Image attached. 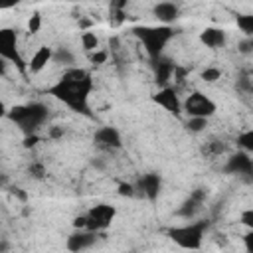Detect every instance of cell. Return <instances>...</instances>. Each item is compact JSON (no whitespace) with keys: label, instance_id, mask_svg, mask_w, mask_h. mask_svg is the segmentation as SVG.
I'll return each instance as SVG.
<instances>
[{"label":"cell","instance_id":"obj_1","mask_svg":"<svg viewBox=\"0 0 253 253\" xmlns=\"http://www.w3.org/2000/svg\"><path fill=\"white\" fill-rule=\"evenodd\" d=\"M93 91V79L87 69L81 67H69L63 71V75L47 89L49 95L63 101L71 111L91 115L89 113V95Z\"/></svg>","mask_w":253,"mask_h":253},{"label":"cell","instance_id":"obj_2","mask_svg":"<svg viewBox=\"0 0 253 253\" xmlns=\"http://www.w3.org/2000/svg\"><path fill=\"white\" fill-rule=\"evenodd\" d=\"M6 117L16 123V126L26 134H38V128L47 121V107L40 101L26 103V105H14L10 111H6Z\"/></svg>","mask_w":253,"mask_h":253},{"label":"cell","instance_id":"obj_3","mask_svg":"<svg viewBox=\"0 0 253 253\" xmlns=\"http://www.w3.org/2000/svg\"><path fill=\"white\" fill-rule=\"evenodd\" d=\"M132 34L138 38L142 43L146 55L150 59H158L168 45V42L174 38V28L172 26H134Z\"/></svg>","mask_w":253,"mask_h":253},{"label":"cell","instance_id":"obj_4","mask_svg":"<svg viewBox=\"0 0 253 253\" xmlns=\"http://www.w3.org/2000/svg\"><path fill=\"white\" fill-rule=\"evenodd\" d=\"M210 223L200 219V221H192V223H184V225H176L168 229V237L186 251H198L204 243V235L208 231Z\"/></svg>","mask_w":253,"mask_h":253},{"label":"cell","instance_id":"obj_5","mask_svg":"<svg viewBox=\"0 0 253 253\" xmlns=\"http://www.w3.org/2000/svg\"><path fill=\"white\" fill-rule=\"evenodd\" d=\"M182 111L188 115V117H202V119H210L215 115L217 111V105L202 91H192L186 101L182 103Z\"/></svg>","mask_w":253,"mask_h":253},{"label":"cell","instance_id":"obj_6","mask_svg":"<svg viewBox=\"0 0 253 253\" xmlns=\"http://www.w3.org/2000/svg\"><path fill=\"white\" fill-rule=\"evenodd\" d=\"M115 215H117V208L111 206V204H97L93 208H89V211L85 213L87 217V229L89 231H105L113 221H115Z\"/></svg>","mask_w":253,"mask_h":253},{"label":"cell","instance_id":"obj_7","mask_svg":"<svg viewBox=\"0 0 253 253\" xmlns=\"http://www.w3.org/2000/svg\"><path fill=\"white\" fill-rule=\"evenodd\" d=\"M16 42H18L16 30H12V28H2V30H0V57H2L4 61H12L18 69L24 71V69H26V65H24L26 61L22 59Z\"/></svg>","mask_w":253,"mask_h":253},{"label":"cell","instance_id":"obj_8","mask_svg":"<svg viewBox=\"0 0 253 253\" xmlns=\"http://www.w3.org/2000/svg\"><path fill=\"white\" fill-rule=\"evenodd\" d=\"M93 142L99 150L111 152V150H119L123 146V138L121 132L115 126H99L93 134Z\"/></svg>","mask_w":253,"mask_h":253},{"label":"cell","instance_id":"obj_9","mask_svg":"<svg viewBox=\"0 0 253 253\" xmlns=\"http://www.w3.org/2000/svg\"><path fill=\"white\" fill-rule=\"evenodd\" d=\"M134 186H136V192H138L144 200L156 202L158 196H160V190H162V178H160V174H156V172H146V174H142V176L136 180Z\"/></svg>","mask_w":253,"mask_h":253},{"label":"cell","instance_id":"obj_10","mask_svg":"<svg viewBox=\"0 0 253 253\" xmlns=\"http://www.w3.org/2000/svg\"><path fill=\"white\" fill-rule=\"evenodd\" d=\"M97 241V233L89 231V229H75L73 233L67 235L65 239V247L71 253H83L87 249H91Z\"/></svg>","mask_w":253,"mask_h":253},{"label":"cell","instance_id":"obj_11","mask_svg":"<svg viewBox=\"0 0 253 253\" xmlns=\"http://www.w3.org/2000/svg\"><path fill=\"white\" fill-rule=\"evenodd\" d=\"M152 103H156L158 107H162L164 111L172 113V115H180L182 113V103H180V97L176 93L174 87H162L158 89L154 95H152Z\"/></svg>","mask_w":253,"mask_h":253},{"label":"cell","instance_id":"obj_12","mask_svg":"<svg viewBox=\"0 0 253 253\" xmlns=\"http://www.w3.org/2000/svg\"><path fill=\"white\" fill-rule=\"evenodd\" d=\"M176 63L170 59V57H166V55H160L158 59H152V69H154V81H156V85H158V89H162V87H168V83H170V79L174 77V73H176Z\"/></svg>","mask_w":253,"mask_h":253},{"label":"cell","instance_id":"obj_13","mask_svg":"<svg viewBox=\"0 0 253 253\" xmlns=\"http://www.w3.org/2000/svg\"><path fill=\"white\" fill-rule=\"evenodd\" d=\"M223 170L227 174H235V176H251L253 174V158H249L247 152H235L227 158Z\"/></svg>","mask_w":253,"mask_h":253},{"label":"cell","instance_id":"obj_14","mask_svg":"<svg viewBox=\"0 0 253 253\" xmlns=\"http://www.w3.org/2000/svg\"><path fill=\"white\" fill-rule=\"evenodd\" d=\"M152 16L160 22V26H170L180 18V6L174 2H158L152 6Z\"/></svg>","mask_w":253,"mask_h":253},{"label":"cell","instance_id":"obj_15","mask_svg":"<svg viewBox=\"0 0 253 253\" xmlns=\"http://www.w3.org/2000/svg\"><path fill=\"white\" fill-rule=\"evenodd\" d=\"M200 42L210 47V49H219L227 43V34L223 28H215V26H208L200 32Z\"/></svg>","mask_w":253,"mask_h":253},{"label":"cell","instance_id":"obj_16","mask_svg":"<svg viewBox=\"0 0 253 253\" xmlns=\"http://www.w3.org/2000/svg\"><path fill=\"white\" fill-rule=\"evenodd\" d=\"M53 47H49V45H40L36 51H34V55L30 57V61H28V69H30V73H40L43 67H47V63H51L53 61Z\"/></svg>","mask_w":253,"mask_h":253},{"label":"cell","instance_id":"obj_17","mask_svg":"<svg viewBox=\"0 0 253 253\" xmlns=\"http://www.w3.org/2000/svg\"><path fill=\"white\" fill-rule=\"evenodd\" d=\"M202 206H204V202H200V200L188 196V198L182 202V206L178 208L176 215H178V217H184V219H192V217H196V215L200 213Z\"/></svg>","mask_w":253,"mask_h":253},{"label":"cell","instance_id":"obj_18","mask_svg":"<svg viewBox=\"0 0 253 253\" xmlns=\"http://www.w3.org/2000/svg\"><path fill=\"white\" fill-rule=\"evenodd\" d=\"M53 63L65 65V67L69 69V67H73V63H75V53H73L69 47L61 45V47H57V49L53 51Z\"/></svg>","mask_w":253,"mask_h":253},{"label":"cell","instance_id":"obj_19","mask_svg":"<svg viewBox=\"0 0 253 253\" xmlns=\"http://www.w3.org/2000/svg\"><path fill=\"white\" fill-rule=\"evenodd\" d=\"M79 42H81L83 51H87V53H93V51L99 49V38H97V34L93 30H83Z\"/></svg>","mask_w":253,"mask_h":253},{"label":"cell","instance_id":"obj_20","mask_svg":"<svg viewBox=\"0 0 253 253\" xmlns=\"http://www.w3.org/2000/svg\"><path fill=\"white\" fill-rule=\"evenodd\" d=\"M235 26L245 38H253V14H237L235 16Z\"/></svg>","mask_w":253,"mask_h":253},{"label":"cell","instance_id":"obj_21","mask_svg":"<svg viewBox=\"0 0 253 253\" xmlns=\"http://www.w3.org/2000/svg\"><path fill=\"white\" fill-rule=\"evenodd\" d=\"M28 176H30L32 180L42 182V180H45V178H47V168L43 166V162L34 160V162H30V164H28Z\"/></svg>","mask_w":253,"mask_h":253},{"label":"cell","instance_id":"obj_22","mask_svg":"<svg viewBox=\"0 0 253 253\" xmlns=\"http://www.w3.org/2000/svg\"><path fill=\"white\" fill-rule=\"evenodd\" d=\"M237 146L241 148V152H247V154L253 152V128H247L237 134Z\"/></svg>","mask_w":253,"mask_h":253},{"label":"cell","instance_id":"obj_23","mask_svg":"<svg viewBox=\"0 0 253 253\" xmlns=\"http://www.w3.org/2000/svg\"><path fill=\"white\" fill-rule=\"evenodd\" d=\"M223 150H225V144L217 138H211L202 146V152L206 156H219V154H223Z\"/></svg>","mask_w":253,"mask_h":253},{"label":"cell","instance_id":"obj_24","mask_svg":"<svg viewBox=\"0 0 253 253\" xmlns=\"http://www.w3.org/2000/svg\"><path fill=\"white\" fill-rule=\"evenodd\" d=\"M206 126H208V119H202V117H188V121H186V128L190 132H196V134L204 132Z\"/></svg>","mask_w":253,"mask_h":253},{"label":"cell","instance_id":"obj_25","mask_svg":"<svg viewBox=\"0 0 253 253\" xmlns=\"http://www.w3.org/2000/svg\"><path fill=\"white\" fill-rule=\"evenodd\" d=\"M200 79H202V81H206V83H215L217 79H221V69H219V67H213V65H210V67L202 69V73H200Z\"/></svg>","mask_w":253,"mask_h":253},{"label":"cell","instance_id":"obj_26","mask_svg":"<svg viewBox=\"0 0 253 253\" xmlns=\"http://www.w3.org/2000/svg\"><path fill=\"white\" fill-rule=\"evenodd\" d=\"M117 194H119L121 198H134V196H136V186L130 184V182H121V184L117 186Z\"/></svg>","mask_w":253,"mask_h":253},{"label":"cell","instance_id":"obj_27","mask_svg":"<svg viewBox=\"0 0 253 253\" xmlns=\"http://www.w3.org/2000/svg\"><path fill=\"white\" fill-rule=\"evenodd\" d=\"M42 30V14L40 12H34L28 20V32L30 34H38Z\"/></svg>","mask_w":253,"mask_h":253},{"label":"cell","instance_id":"obj_28","mask_svg":"<svg viewBox=\"0 0 253 253\" xmlns=\"http://www.w3.org/2000/svg\"><path fill=\"white\" fill-rule=\"evenodd\" d=\"M107 59H109V51L107 49H97V51L89 53V61L93 65H103V63H107Z\"/></svg>","mask_w":253,"mask_h":253},{"label":"cell","instance_id":"obj_29","mask_svg":"<svg viewBox=\"0 0 253 253\" xmlns=\"http://www.w3.org/2000/svg\"><path fill=\"white\" fill-rule=\"evenodd\" d=\"M237 51L241 55H251L253 53V38H243L237 42Z\"/></svg>","mask_w":253,"mask_h":253},{"label":"cell","instance_id":"obj_30","mask_svg":"<svg viewBox=\"0 0 253 253\" xmlns=\"http://www.w3.org/2000/svg\"><path fill=\"white\" fill-rule=\"evenodd\" d=\"M239 223H241V225H245L249 231H253V208L243 210V211L239 213Z\"/></svg>","mask_w":253,"mask_h":253},{"label":"cell","instance_id":"obj_31","mask_svg":"<svg viewBox=\"0 0 253 253\" xmlns=\"http://www.w3.org/2000/svg\"><path fill=\"white\" fill-rule=\"evenodd\" d=\"M237 89L243 91V93H253V79L247 77V75L239 77V79H237Z\"/></svg>","mask_w":253,"mask_h":253},{"label":"cell","instance_id":"obj_32","mask_svg":"<svg viewBox=\"0 0 253 253\" xmlns=\"http://www.w3.org/2000/svg\"><path fill=\"white\" fill-rule=\"evenodd\" d=\"M111 26H121L123 22H125V12L123 10H119V8H111Z\"/></svg>","mask_w":253,"mask_h":253},{"label":"cell","instance_id":"obj_33","mask_svg":"<svg viewBox=\"0 0 253 253\" xmlns=\"http://www.w3.org/2000/svg\"><path fill=\"white\" fill-rule=\"evenodd\" d=\"M40 140H42L40 134H26L24 140H22V146H24V148H34V146H38Z\"/></svg>","mask_w":253,"mask_h":253},{"label":"cell","instance_id":"obj_34","mask_svg":"<svg viewBox=\"0 0 253 253\" xmlns=\"http://www.w3.org/2000/svg\"><path fill=\"white\" fill-rule=\"evenodd\" d=\"M190 196L196 198V200H200V202H206V198L210 196V192H208V188H202V186H200V188H194Z\"/></svg>","mask_w":253,"mask_h":253},{"label":"cell","instance_id":"obj_35","mask_svg":"<svg viewBox=\"0 0 253 253\" xmlns=\"http://www.w3.org/2000/svg\"><path fill=\"white\" fill-rule=\"evenodd\" d=\"M71 225H73V229H87V217H85V213H83V215L73 217Z\"/></svg>","mask_w":253,"mask_h":253},{"label":"cell","instance_id":"obj_36","mask_svg":"<svg viewBox=\"0 0 253 253\" xmlns=\"http://www.w3.org/2000/svg\"><path fill=\"white\" fill-rule=\"evenodd\" d=\"M65 134V130H63V126H51L49 130H47V136L51 138V140H57V138H61Z\"/></svg>","mask_w":253,"mask_h":253},{"label":"cell","instance_id":"obj_37","mask_svg":"<svg viewBox=\"0 0 253 253\" xmlns=\"http://www.w3.org/2000/svg\"><path fill=\"white\" fill-rule=\"evenodd\" d=\"M243 245H245V251L247 253H253V231H247L243 235Z\"/></svg>","mask_w":253,"mask_h":253},{"label":"cell","instance_id":"obj_38","mask_svg":"<svg viewBox=\"0 0 253 253\" xmlns=\"http://www.w3.org/2000/svg\"><path fill=\"white\" fill-rule=\"evenodd\" d=\"M14 196H18L22 202H26V200H28V196L22 192V188H14Z\"/></svg>","mask_w":253,"mask_h":253},{"label":"cell","instance_id":"obj_39","mask_svg":"<svg viewBox=\"0 0 253 253\" xmlns=\"http://www.w3.org/2000/svg\"><path fill=\"white\" fill-rule=\"evenodd\" d=\"M91 164H93V166H95V168H99V170H103V168H105V164H103V162H101V160H99V158H95V160H93V162H91Z\"/></svg>","mask_w":253,"mask_h":253},{"label":"cell","instance_id":"obj_40","mask_svg":"<svg viewBox=\"0 0 253 253\" xmlns=\"http://www.w3.org/2000/svg\"><path fill=\"white\" fill-rule=\"evenodd\" d=\"M251 77H253V67H251Z\"/></svg>","mask_w":253,"mask_h":253}]
</instances>
